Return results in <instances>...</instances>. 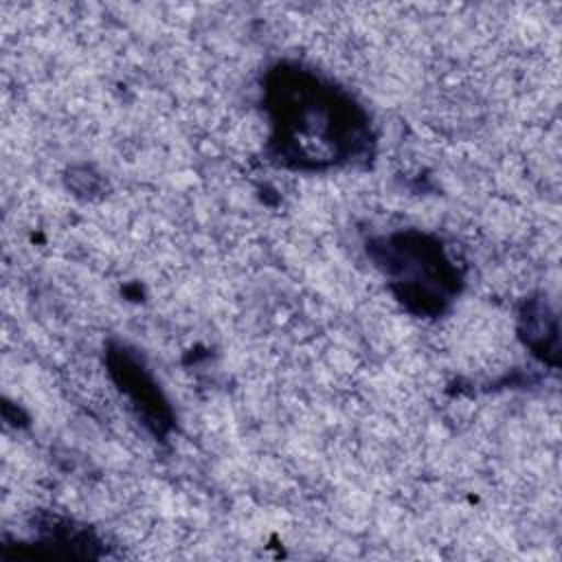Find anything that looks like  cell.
<instances>
[{"label":"cell","instance_id":"obj_1","mask_svg":"<svg viewBox=\"0 0 562 562\" xmlns=\"http://www.w3.org/2000/svg\"><path fill=\"white\" fill-rule=\"evenodd\" d=\"M270 121L266 154L294 171H329L367 162L373 130L364 108L331 79L296 61H279L263 77Z\"/></svg>","mask_w":562,"mask_h":562},{"label":"cell","instance_id":"obj_2","mask_svg":"<svg viewBox=\"0 0 562 562\" xmlns=\"http://www.w3.org/2000/svg\"><path fill=\"white\" fill-rule=\"evenodd\" d=\"M395 299L417 316H439L461 290V272L443 244L419 231H400L367 244Z\"/></svg>","mask_w":562,"mask_h":562},{"label":"cell","instance_id":"obj_3","mask_svg":"<svg viewBox=\"0 0 562 562\" xmlns=\"http://www.w3.org/2000/svg\"><path fill=\"white\" fill-rule=\"evenodd\" d=\"M105 364L116 389L127 395L145 428L154 437L162 439L173 428V413L156 380L147 371L143 358L125 345L110 342L105 351Z\"/></svg>","mask_w":562,"mask_h":562}]
</instances>
